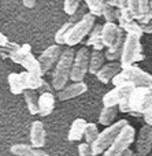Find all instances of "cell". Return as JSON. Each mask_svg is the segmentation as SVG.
<instances>
[{"instance_id":"ac0fdd59","label":"cell","mask_w":152,"mask_h":156,"mask_svg":"<svg viewBox=\"0 0 152 156\" xmlns=\"http://www.w3.org/2000/svg\"><path fill=\"white\" fill-rule=\"evenodd\" d=\"M87 125L88 122L82 118H77L76 121L71 123L70 130H69V134L67 138L69 141H80L82 137H84V133L85 129H87Z\"/></svg>"},{"instance_id":"ffe728a7","label":"cell","mask_w":152,"mask_h":156,"mask_svg":"<svg viewBox=\"0 0 152 156\" xmlns=\"http://www.w3.org/2000/svg\"><path fill=\"white\" fill-rule=\"evenodd\" d=\"M88 47H93L95 51H101L104 48L103 41H101V25H95L89 33L88 38Z\"/></svg>"},{"instance_id":"4fadbf2b","label":"cell","mask_w":152,"mask_h":156,"mask_svg":"<svg viewBox=\"0 0 152 156\" xmlns=\"http://www.w3.org/2000/svg\"><path fill=\"white\" fill-rule=\"evenodd\" d=\"M121 37H123V33L121 32V27L117 23L106 22L101 26V41L106 48H110L114 43H117Z\"/></svg>"},{"instance_id":"4316f807","label":"cell","mask_w":152,"mask_h":156,"mask_svg":"<svg viewBox=\"0 0 152 156\" xmlns=\"http://www.w3.org/2000/svg\"><path fill=\"white\" fill-rule=\"evenodd\" d=\"M71 26H73L71 22H66V23L62 25L60 29L55 33V43H56L58 45H63V44H66V37H67V33H69V30H70Z\"/></svg>"},{"instance_id":"e0dca14e","label":"cell","mask_w":152,"mask_h":156,"mask_svg":"<svg viewBox=\"0 0 152 156\" xmlns=\"http://www.w3.org/2000/svg\"><path fill=\"white\" fill-rule=\"evenodd\" d=\"M55 108V96L51 92H44L38 96V114L48 116Z\"/></svg>"},{"instance_id":"5b68a950","label":"cell","mask_w":152,"mask_h":156,"mask_svg":"<svg viewBox=\"0 0 152 156\" xmlns=\"http://www.w3.org/2000/svg\"><path fill=\"white\" fill-rule=\"evenodd\" d=\"M10 58L14 63L21 65L22 67L25 69V71L43 77L40 65H38V60H37V58H34V55L32 54V47H30L29 44L19 45V48L16 49V51L10 54Z\"/></svg>"},{"instance_id":"8d00e7d4","label":"cell","mask_w":152,"mask_h":156,"mask_svg":"<svg viewBox=\"0 0 152 156\" xmlns=\"http://www.w3.org/2000/svg\"><path fill=\"white\" fill-rule=\"evenodd\" d=\"M121 156H134V152H133V151H132V149H130V148H129V149H128V151H125V152H123V154H122V155H121Z\"/></svg>"},{"instance_id":"2e32d148","label":"cell","mask_w":152,"mask_h":156,"mask_svg":"<svg viewBox=\"0 0 152 156\" xmlns=\"http://www.w3.org/2000/svg\"><path fill=\"white\" fill-rule=\"evenodd\" d=\"M122 66L118 62H110L108 65H104L100 70L96 73V78L103 83H108L110 81H112V78L117 76L118 73H121Z\"/></svg>"},{"instance_id":"3957f363","label":"cell","mask_w":152,"mask_h":156,"mask_svg":"<svg viewBox=\"0 0 152 156\" xmlns=\"http://www.w3.org/2000/svg\"><path fill=\"white\" fill-rule=\"evenodd\" d=\"M111 82L114 83V86L123 83H130L133 86H148L152 83V76L137 66H126L122 67L121 73L112 78Z\"/></svg>"},{"instance_id":"8fae6325","label":"cell","mask_w":152,"mask_h":156,"mask_svg":"<svg viewBox=\"0 0 152 156\" xmlns=\"http://www.w3.org/2000/svg\"><path fill=\"white\" fill-rule=\"evenodd\" d=\"M60 45L58 44H54V45H49L47 49H44L43 54L38 56V65H40V69H41V74H45L49 71V69L58 62V59L60 58Z\"/></svg>"},{"instance_id":"8992f818","label":"cell","mask_w":152,"mask_h":156,"mask_svg":"<svg viewBox=\"0 0 152 156\" xmlns=\"http://www.w3.org/2000/svg\"><path fill=\"white\" fill-rule=\"evenodd\" d=\"M93 26H95V15H92L90 12L85 14L77 23H74L70 27L67 37H66V44L69 47H74L80 44L90 33Z\"/></svg>"},{"instance_id":"d6a6232c","label":"cell","mask_w":152,"mask_h":156,"mask_svg":"<svg viewBox=\"0 0 152 156\" xmlns=\"http://www.w3.org/2000/svg\"><path fill=\"white\" fill-rule=\"evenodd\" d=\"M8 45H10V41H8V38L5 37V36L3 34L2 32H0V47H2V48H7Z\"/></svg>"},{"instance_id":"7402d4cb","label":"cell","mask_w":152,"mask_h":156,"mask_svg":"<svg viewBox=\"0 0 152 156\" xmlns=\"http://www.w3.org/2000/svg\"><path fill=\"white\" fill-rule=\"evenodd\" d=\"M8 86H10V92L12 94H21L25 92V85L22 82V78L19 73H11L8 74Z\"/></svg>"},{"instance_id":"277c9868","label":"cell","mask_w":152,"mask_h":156,"mask_svg":"<svg viewBox=\"0 0 152 156\" xmlns=\"http://www.w3.org/2000/svg\"><path fill=\"white\" fill-rule=\"evenodd\" d=\"M126 125H128V121H126V119H121V121H118V122H115V123L107 126L101 133H99L97 138L90 144V148H92L93 155L96 156V155L104 154V152L107 151V148L114 143V140L117 138V136L119 134L121 130H122Z\"/></svg>"},{"instance_id":"52a82bcc","label":"cell","mask_w":152,"mask_h":156,"mask_svg":"<svg viewBox=\"0 0 152 156\" xmlns=\"http://www.w3.org/2000/svg\"><path fill=\"white\" fill-rule=\"evenodd\" d=\"M134 137H136V130L133 126L128 123L117 136L114 143L107 148V151L104 152V156H121L123 152L130 148V145L134 141Z\"/></svg>"},{"instance_id":"f1b7e54d","label":"cell","mask_w":152,"mask_h":156,"mask_svg":"<svg viewBox=\"0 0 152 156\" xmlns=\"http://www.w3.org/2000/svg\"><path fill=\"white\" fill-rule=\"evenodd\" d=\"M99 136V129L95 123H88L87 125V129H85V133H84V137H85V141L87 144H92L93 141L97 138Z\"/></svg>"},{"instance_id":"f35d334b","label":"cell","mask_w":152,"mask_h":156,"mask_svg":"<svg viewBox=\"0 0 152 156\" xmlns=\"http://www.w3.org/2000/svg\"><path fill=\"white\" fill-rule=\"evenodd\" d=\"M151 156H152V155H151Z\"/></svg>"},{"instance_id":"74e56055","label":"cell","mask_w":152,"mask_h":156,"mask_svg":"<svg viewBox=\"0 0 152 156\" xmlns=\"http://www.w3.org/2000/svg\"><path fill=\"white\" fill-rule=\"evenodd\" d=\"M150 8L152 10V0H150Z\"/></svg>"},{"instance_id":"484cf974","label":"cell","mask_w":152,"mask_h":156,"mask_svg":"<svg viewBox=\"0 0 152 156\" xmlns=\"http://www.w3.org/2000/svg\"><path fill=\"white\" fill-rule=\"evenodd\" d=\"M101 15L106 18L107 22H112V23H115V21H118V16H119V8H115V7H112V5L104 3L103 14H101Z\"/></svg>"},{"instance_id":"f546056e","label":"cell","mask_w":152,"mask_h":156,"mask_svg":"<svg viewBox=\"0 0 152 156\" xmlns=\"http://www.w3.org/2000/svg\"><path fill=\"white\" fill-rule=\"evenodd\" d=\"M80 3H81V0H65L63 10L67 15H74L80 7Z\"/></svg>"},{"instance_id":"9a60e30c","label":"cell","mask_w":152,"mask_h":156,"mask_svg":"<svg viewBox=\"0 0 152 156\" xmlns=\"http://www.w3.org/2000/svg\"><path fill=\"white\" fill-rule=\"evenodd\" d=\"M30 143L33 148H43L45 145V129L43 122L34 121L30 126Z\"/></svg>"},{"instance_id":"d4e9b609","label":"cell","mask_w":152,"mask_h":156,"mask_svg":"<svg viewBox=\"0 0 152 156\" xmlns=\"http://www.w3.org/2000/svg\"><path fill=\"white\" fill-rule=\"evenodd\" d=\"M33 147L27 144H15L10 148V152L16 156H32L33 155Z\"/></svg>"},{"instance_id":"5bb4252c","label":"cell","mask_w":152,"mask_h":156,"mask_svg":"<svg viewBox=\"0 0 152 156\" xmlns=\"http://www.w3.org/2000/svg\"><path fill=\"white\" fill-rule=\"evenodd\" d=\"M88 90V85L81 81V82H73L71 85H66L63 89H60L59 93H58V99L60 101H65V100H70L74 97H78L81 94H84Z\"/></svg>"},{"instance_id":"4dcf8cb0","label":"cell","mask_w":152,"mask_h":156,"mask_svg":"<svg viewBox=\"0 0 152 156\" xmlns=\"http://www.w3.org/2000/svg\"><path fill=\"white\" fill-rule=\"evenodd\" d=\"M78 154H80V156H95L92 152L90 145L87 143H82L78 145Z\"/></svg>"},{"instance_id":"1f68e13d","label":"cell","mask_w":152,"mask_h":156,"mask_svg":"<svg viewBox=\"0 0 152 156\" xmlns=\"http://www.w3.org/2000/svg\"><path fill=\"white\" fill-rule=\"evenodd\" d=\"M104 3L112 5V7H115V8H119V10L122 8V0H104Z\"/></svg>"},{"instance_id":"ba28073f","label":"cell","mask_w":152,"mask_h":156,"mask_svg":"<svg viewBox=\"0 0 152 156\" xmlns=\"http://www.w3.org/2000/svg\"><path fill=\"white\" fill-rule=\"evenodd\" d=\"M89 55L90 54L88 51V47H82L76 52L70 73V80L73 82L84 81L88 70H89Z\"/></svg>"},{"instance_id":"6da1fadb","label":"cell","mask_w":152,"mask_h":156,"mask_svg":"<svg viewBox=\"0 0 152 156\" xmlns=\"http://www.w3.org/2000/svg\"><path fill=\"white\" fill-rule=\"evenodd\" d=\"M74 55H76V52H74V49L71 47L60 54V58L58 59L54 74H52V88L55 90L63 89L66 86V83H67V81L70 80Z\"/></svg>"},{"instance_id":"d590c367","label":"cell","mask_w":152,"mask_h":156,"mask_svg":"<svg viewBox=\"0 0 152 156\" xmlns=\"http://www.w3.org/2000/svg\"><path fill=\"white\" fill-rule=\"evenodd\" d=\"M22 4L26 8H33L36 5V0H22Z\"/></svg>"},{"instance_id":"d6986e66","label":"cell","mask_w":152,"mask_h":156,"mask_svg":"<svg viewBox=\"0 0 152 156\" xmlns=\"http://www.w3.org/2000/svg\"><path fill=\"white\" fill-rule=\"evenodd\" d=\"M22 78V82L25 85V90L26 89H30V90H37L40 89L41 83H43V77L41 76H36V74L27 73V71H23V73H19Z\"/></svg>"},{"instance_id":"7c38bea8","label":"cell","mask_w":152,"mask_h":156,"mask_svg":"<svg viewBox=\"0 0 152 156\" xmlns=\"http://www.w3.org/2000/svg\"><path fill=\"white\" fill-rule=\"evenodd\" d=\"M152 151V126L144 125L140 129L136 141L137 156H148Z\"/></svg>"},{"instance_id":"836d02e7","label":"cell","mask_w":152,"mask_h":156,"mask_svg":"<svg viewBox=\"0 0 152 156\" xmlns=\"http://www.w3.org/2000/svg\"><path fill=\"white\" fill-rule=\"evenodd\" d=\"M141 29H143V33H152V19L148 21L147 23L141 25Z\"/></svg>"},{"instance_id":"cb8c5ba5","label":"cell","mask_w":152,"mask_h":156,"mask_svg":"<svg viewBox=\"0 0 152 156\" xmlns=\"http://www.w3.org/2000/svg\"><path fill=\"white\" fill-rule=\"evenodd\" d=\"M118 114V107H104L99 116V123L104 126H110L114 123V119Z\"/></svg>"},{"instance_id":"44dd1931","label":"cell","mask_w":152,"mask_h":156,"mask_svg":"<svg viewBox=\"0 0 152 156\" xmlns=\"http://www.w3.org/2000/svg\"><path fill=\"white\" fill-rule=\"evenodd\" d=\"M104 59L106 58H104L101 51H93L89 55V70H88V73L96 76V73L104 66Z\"/></svg>"},{"instance_id":"e575fe53","label":"cell","mask_w":152,"mask_h":156,"mask_svg":"<svg viewBox=\"0 0 152 156\" xmlns=\"http://www.w3.org/2000/svg\"><path fill=\"white\" fill-rule=\"evenodd\" d=\"M32 156H51V155H48L47 152H44L43 149H40V148H34Z\"/></svg>"},{"instance_id":"603a6c76","label":"cell","mask_w":152,"mask_h":156,"mask_svg":"<svg viewBox=\"0 0 152 156\" xmlns=\"http://www.w3.org/2000/svg\"><path fill=\"white\" fill-rule=\"evenodd\" d=\"M25 96V101H26L27 110L32 115H36L38 114V94L36 93V90H30V89H26L23 92Z\"/></svg>"},{"instance_id":"30bf717a","label":"cell","mask_w":152,"mask_h":156,"mask_svg":"<svg viewBox=\"0 0 152 156\" xmlns=\"http://www.w3.org/2000/svg\"><path fill=\"white\" fill-rule=\"evenodd\" d=\"M148 86H136L132 90L129 97V108L133 115H143L145 111V101H147Z\"/></svg>"},{"instance_id":"7a4b0ae2","label":"cell","mask_w":152,"mask_h":156,"mask_svg":"<svg viewBox=\"0 0 152 156\" xmlns=\"http://www.w3.org/2000/svg\"><path fill=\"white\" fill-rule=\"evenodd\" d=\"M144 59L141 47V36L136 33H126V37L123 40L122 54H121V66H133L136 62Z\"/></svg>"},{"instance_id":"9c48e42d","label":"cell","mask_w":152,"mask_h":156,"mask_svg":"<svg viewBox=\"0 0 152 156\" xmlns=\"http://www.w3.org/2000/svg\"><path fill=\"white\" fill-rule=\"evenodd\" d=\"M136 86L130 85V83H123V85H118L110 92H107L103 97V104L104 107H118L123 99H128L130 96L132 90Z\"/></svg>"},{"instance_id":"83f0119b","label":"cell","mask_w":152,"mask_h":156,"mask_svg":"<svg viewBox=\"0 0 152 156\" xmlns=\"http://www.w3.org/2000/svg\"><path fill=\"white\" fill-rule=\"evenodd\" d=\"M89 12L95 16H100L103 14V7H104V0H85Z\"/></svg>"}]
</instances>
